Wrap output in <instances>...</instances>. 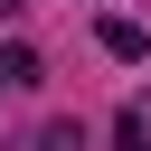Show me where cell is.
<instances>
[{"label": "cell", "instance_id": "3", "mask_svg": "<svg viewBox=\"0 0 151 151\" xmlns=\"http://www.w3.org/2000/svg\"><path fill=\"white\" fill-rule=\"evenodd\" d=\"M113 142H123V151H151V113H123V123H113Z\"/></svg>", "mask_w": 151, "mask_h": 151}, {"label": "cell", "instance_id": "5", "mask_svg": "<svg viewBox=\"0 0 151 151\" xmlns=\"http://www.w3.org/2000/svg\"><path fill=\"white\" fill-rule=\"evenodd\" d=\"M0 19H19V0H0Z\"/></svg>", "mask_w": 151, "mask_h": 151}, {"label": "cell", "instance_id": "1", "mask_svg": "<svg viewBox=\"0 0 151 151\" xmlns=\"http://www.w3.org/2000/svg\"><path fill=\"white\" fill-rule=\"evenodd\" d=\"M94 38H104V47H113V57H151V38H142V19H104V28H94Z\"/></svg>", "mask_w": 151, "mask_h": 151}, {"label": "cell", "instance_id": "2", "mask_svg": "<svg viewBox=\"0 0 151 151\" xmlns=\"http://www.w3.org/2000/svg\"><path fill=\"white\" fill-rule=\"evenodd\" d=\"M0 85H38V47H0Z\"/></svg>", "mask_w": 151, "mask_h": 151}, {"label": "cell", "instance_id": "4", "mask_svg": "<svg viewBox=\"0 0 151 151\" xmlns=\"http://www.w3.org/2000/svg\"><path fill=\"white\" fill-rule=\"evenodd\" d=\"M28 151H85V132H76V123H47V132H38Z\"/></svg>", "mask_w": 151, "mask_h": 151}]
</instances>
